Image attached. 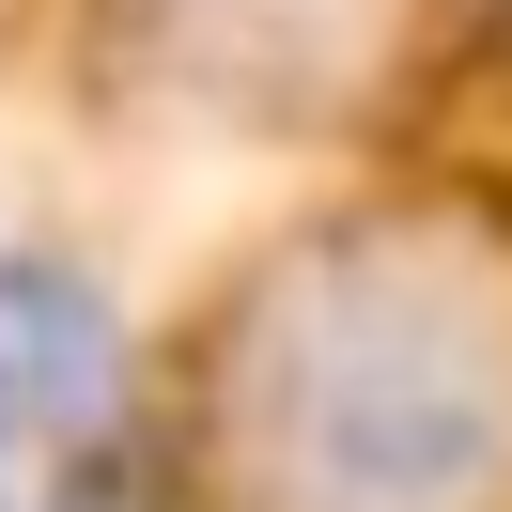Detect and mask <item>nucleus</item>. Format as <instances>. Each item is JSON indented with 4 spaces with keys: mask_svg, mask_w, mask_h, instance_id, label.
I'll return each instance as SVG.
<instances>
[{
    "mask_svg": "<svg viewBox=\"0 0 512 512\" xmlns=\"http://www.w3.org/2000/svg\"><path fill=\"white\" fill-rule=\"evenodd\" d=\"M388 16L404 0H156V47L218 109H326L342 78H373Z\"/></svg>",
    "mask_w": 512,
    "mask_h": 512,
    "instance_id": "7ed1b4c3",
    "label": "nucleus"
},
{
    "mask_svg": "<svg viewBox=\"0 0 512 512\" xmlns=\"http://www.w3.org/2000/svg\"><path fill=\"white\" fill-rule=\"evenodd\" d=\"M233 512H512V264L435 202H342L218 326Z\"/></svg>",
    "mask_w": 512,
    "mask_h": 512,
    "instance_id": "f257e3e1",
    "label": "nucleus"
},
{
    "mask_svg": "<svg viewBox=\"0 0 512 512\" xmlns=\"http://www.w3.org/2000/svg\"><path fill=\"white\" fill-rule=\"evenodd\" d=\"M0 512H187L156 357L78 249H0Z\"/></svg>",
    "mask_w": 512,
    "mask_h": 512,
    "instance_id": "f03ea898",
    "label": "nucleus"
}]
</instances>
